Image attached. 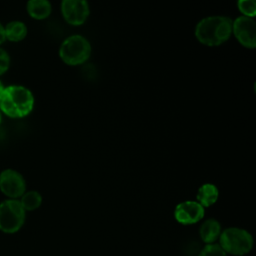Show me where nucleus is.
Masks as SVG:
<instances>
[{
	"label": "nucleus",
	"instance_id": "9d476101",
	"mask_svg": "<svg viewBox=\"0 0 256 256\" xmlns=\"http://www.w3.org/2000/svg\"><path fill=\"white\" fill-rule=\"evenodd\" d=\"M221 225L215 219L206 220L200 227V237L206 245L215 244L221 235Z\"/></svg>",
	"mask_w": 256,
	"mask_h": 256
},
{
	"label": "nucleus",
	"instance_id": "6ab92c4d",
	"mask_svg": "<svg viewBox=\"0 0 256 256\" xmlns=\"http://www.w3.org/2000/svg\"><path fill=\"white\" fill-rule=\"evenodd\" d=\"M4 88H5V87L3 86V84H2V83H1V81H0V94L2 93V91L4 90Z\"/></svg>",
	"mask_w": 256,
	"mask_h": 256
},
{
	"label": "nucleus",
	"instance_id": "2eb2a0df",
	"mask_svg": "<svg viewBox=\"0 0 256 256\" xmlns=\"http://www.w3.org/2000/svg\"><path fill=\"white\" fill-rule=\"evenodd\" d=\"M238 9L244 16L253 18L256 15V2L255 0H240L237 3Z\"/></svg>",
	"mask_w": 256,
	"mask_h": 256
},
{
	"label": "nucleus",
	"instance_id": "f8f14e48",
	"mask_svg": "<svg viewBox=\"0 0 256 256\" xmlns=\"http://www.w3.org/2000/svg\"><path fill=\"white\" fill-rule=\"evenodd\" d=\"M219 197L218 188L213 184H204L197 193V202L202 207H209L215 204Z\"/></svg>",
	"mask_w": 256,
	"mask_h": 256
},
{
	"label": "nucleus",
	"instance_id": "39448f33",
	"mask_svg": "<svg viewBox=\"0 0 256 256\" xmlns=\"http://www.w3.org/2000/svg\"><path fill=\"white\" fill-rule=\"evenodd\" d=\"M26 211L19 200L9 199L0 204V231L6 234L18 232L24 225Z\"/></svg>",
	"mask_w": 256,
	"mask_h": 256
},
{
	"label": "nucleus",
	"instance_id": "aec40b11",
	"mask_svg": "<svg viewBox=\"0 0 256 256\" xmlns=\"http://www.w3.org/2000/svg\"><path fill=\"white\" fill-rule=\"evenodd\" d=\"M1 118H2V117H1V113H0V122H1Z\"/></svg>",
	"mask_w": 256,
	"mask_h": 256
},
{
	"label": "nucleus",
	"instance_id": "423d86ee",
	"mask_svg": "<svg viewBox=\"0 0 256 256\" xmlns=\"http://www.w3.org/2000/svg\"><path fill=\"white\" fill-rule=\"evenodd\" d=\"M0 190L11 199H16L25 193L26 182L19 172L6 169L0 174Z\"/></svg>",
	"mask_w": 256,
	"mask_h": 256
},
{
	"label": "nucleus",
	"instance_id": "4468645a",
	"mask_svg": "<svg viewBox=\"0 0 256 256\" xmlns=\"http://www.w3.org/2000/svg\"><path fill=\"white\" fill-rule=\"evenodd\" d=\"M20 203L25 211H33L42 204V196L37 191H29L22 195Z\"/></svg>",
	"mask_w": 256,
	"mask_h": 256
},
{
	"label": "nucleus",
	"instance_id": "0eeeda50",
	"mask_svg": "<svg viewBox=\"0 0 256 256\" xmlns=\"http://www.w3.org/2000/svg\"><path fill=\"white\" fill-rule=\"evenodd\" d=\"M232 32L237 40L247 48L256 46V24L253 18L246 16L238 17L232 25Z\"/></svg>",
	"mask_w": 256,
	"mask_h": 256
},
{
	"label": "nucleus",
	"instance_id": "1a4fd4ad",
	"mask_svg": "<svg viewBox=\"0 0 256 256\" xmlns=\"http://www.w3.org/2000/svg\"><path fill=\"white\" fill-rule=\"evenodd\" d=\"M205 210L197 201H185L175 208V219L183 225H191L199 222L204 217Z\"/></svg>",
	"mask_w": 256,
	"mask_h": 256
},
{
	"label": "nucleus",
	"instance_id": "9b49d317",
	"mask_svg": "<svg viewBox=\"0 0 256 256\" xmlns=\"http://www.w3.org/2000/svg\"><path fill=\"white\" fill-rule=\"evenodd\" d=\"M27 11L34 19H45L52 11L51 3L47 0H30L27 3Z\"/></svg>",
	"mask_w": 256,
	"mask_h": 256
},
{
	"label": "nucleus",
	"instance_id": "f03ea898",
	"mask_svg": "<svg viewBox=\"0 0 256 256\" xmlns=\"http://www.w3.org/2000/svg\"><path fill=\"white\" fill-rule=\"evenodd\" d=\"M233 21L225 16H211L201 20L195 30L197 39L208 46L226 42L232 34Z\"/></svg>",
	"mask_w": 256,
	"mask_h": 256
},
{
	"label": "nucleus",
	"instance_id": "a211bd4d",
	"mask_svg": "<svg viewBox=\"0 0 256 256\" xmlns=\"http://www.w3.org/2000/svg\"><path fill=\"white\" fill-rule=\"evenodd\" d=\"M6 40V37H5V30H4V27L2 26V24L0 23V45Z\"/></svg>",
	"mask_w": 256,
	"mask_h": 256
},
{
	"label": "nucleus",
	"instance_id": "6e6552de",
	"mask_svg": "<svg viewBox=\"0 0 256 256\" xmlns=\"http://www.w3.org/2000/svg\"><path fill=\"white\" fill-rule=\"evenodd\" d=\"M64 19L71 25H82L88 18L90 9L85 0H64L61 4Z\"/></svg>",
	"mask_w": 256,
	"mask_h": 256
},
{
	"label": "nucleus",
	"instance_id": "f3484780",
	"mask_svg": "<svg viewBox=\"0 0 256 256\" xmlns=\"http://www.w3.org/2000/svg\"><path fill=\"white\" fill-rule=\"evenodd\" d=\"M10 66V57L7 51L0 48V75L4 74Z\"/></svg>",
	"mask_w": 256,
	"mask_h": 256
},
{
	"label": "nucleus",
	"instance_id": "f257e3e1",
	"mask_svg": "<svg viewBox=\"0 0 256 256\" xmlns=\"http://www.w3.org/2000/svg\"><path fill=\"white\" fill-rule=\"evenodd\" d=\"M34 107V96L24 86L5 87L0 94V110L12 118L27 116Z\"/></svg>",
	"mask_w": 256,
	"mask_h": 256
},
{
	"label": "nucleus",
	"instance_id": "dca6fc26",
	"mask_svg": "<svg viewBox=\"0 0 256 256\" xmlns=\"http://www.w3.org/2000/svg\"><path fill=\"white\" fill-rule=\"evenodd\" d=\"M199 256H227V254L219 244H209L203 248Z\"/></svg>",
	"mask_w": 256,
	"mask_h": 256
},
{
	"label": "nucleus",
	"instance_id": "7ed1b4c3",
	"mask_svg": "<svg viewBox=\"0 0 256 256\" xmlns=\"http://www.w3.org/2000/svg\"><path fill=\"white\" fill-rule=\"evenodd\" d=\"M220 247L226 254L234 256H243L248 254L253 248L252 235L241 228H227L219 237Z\"/></svg>",
	"mask_w": 256,
	"mask_h": 256
},
{
	"label": "nucleus",
	"instance_id": "20e7f679",
	"mask_svg": "<svg viewBox=\"0 0 256 256\" xmlns=\"http://www.w3.org/2000/svg\"><path fill=\"white\" fill-rule=\"evenodd\" d=\"M91 44L85 37L73 35L64 40L59 55L66 64L75 66L86 62L91 55Z\"/></svg>",
	"mask_w": 256,
	"mask_h": 256
},
{
	"label": "nucleus",
	"instance_id": "ddd939ff",
	"mask_svg": "<svg viewBox=\"0 0 256 256\" xmlns=\"http://www.w3.org/2000/svg\"><path fill=\"white\" fill-rule=\"evenodd\" d=\"M4 30H5L6 39L13 42L21 41L27 35V27L21 21L9 22L4 28Z\"/></svg>",
	"mask_w": 256,
	"mask_h": 256
}]
</instances>
